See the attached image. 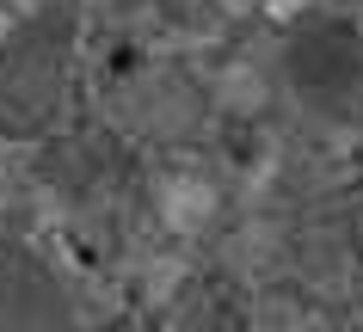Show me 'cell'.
I'll return each instance as SVG.
<instances>
[{
	"mask_svg": "<svg viewBox=\"0 0 363 332\" xmlns=\"http://www.w3.org/2000/svg\"><path fill=\"white\" fill-rule=\"evenodd\" d=\"M74 80V13L50 0L0 38V136H38Z\"/></svg>",
	"mask_w": 363,
	"mask_h": 332,
	"instance_id": "obj_1",
	"label": "cell"
},
{
	"mask_svg": "<svg viewBox=\"0 0 363 332\" xmlns=\"http://www.w3.org/2000/svg\"><path fill=\"white\" fill-rule=\"evenodd\" d=\"M74 295L43 258L0 253V332H68Z\"/></svg>",
	"mask_w": 363,
	"mask_h": 332,
	"instance_id": "obj_2",
	"label": "cell"
}]
</instances>
